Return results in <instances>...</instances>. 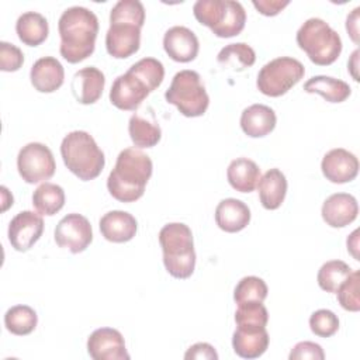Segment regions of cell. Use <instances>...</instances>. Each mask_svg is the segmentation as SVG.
<instances>
[{
  "mask_svg": "<svg viewBox=\"0 0 360 360\" xmlns=\"http://www.w3.org/2000/svg\"><path fill=\"white\" fill-rule=\"evenodd\" d=\"M60 37L59 52L69 63H79L87 59L96 48L98 34L97 15L82 6L66 8L58 21Z\"/></svg>",
  "mask_w": 360,
  "mask_h": 360,
  "instance_id": "obj_1",
  "label": "cell"
},
{
  "mask_svg": "<svg viewBox=\"0 0 360 360\" xmlns=\"http://www.w3.org/2000/svg\"><path fill=\"white\" fill-rule=\"evenodd\" d=\"M152 172L153 163L146 153L127 148L117 156L115 166L107 179V188L115 200L134 202L143 195Z\"/></svg>",
  "mask_w": 360,
  "mask_h": 360,
  "instance_id": "obj_2",
  "label": "cell"
},
{
  "mask_svg": "<svg viewBox=\"0 0 360 360\" xmlns=\"http://www.w3.org/2000/svg\"><path fill=\"white\" fill-rule=\"evenodd\" d=\"M145 22V8L138 0H120L110 11V28L105 34L107 52L117 59H125L138 52L141 28Z\"/></svg>",
  "mask_w": 360,
  "mask_h": 360,
  "instance_id": "obj_3",
  "label": "cell"
},
{
  "mask_svg": "<svg viewBox=\"0 0 360 360\" xmlns=\"http://www.w3.org/2000/svg\"><path fill=\"white\" fill-rule=\"evenodd\" d=\"M163 264L174 278H188L195 267V250L191 229L183 222L166 224L159 232Z\"/></svg>",
  "mask_w": 360,
  "mask_h": 360,
  "instance_id": "obj_4",
  "label": "cell"
},
{
  "mask_svg": "<svg viewBox=\"0 0 360 360\" xmlns=\"http://www.w3.org/2000/svg\"><path fill=\"white\" fill-rule=\"evenodd\" d=\"M60 155L65 166L83 181L98 177L105 165L104 152L86 131L69 132L62 139Z\"/></svg>",
  "mask_w": 360,
  "mask_h": 360,
  "instance_id": "obj_5",
  "label": "cell"
},
{
  "mask_svg": "<svg viewBox=\"0 0 360 360\" xmlns=\"http://www.w3.org/2000/svg\"><path fill=\"white\" fill-rule=\"evenodd\" d=\"M297 44L309 60L319 66L332 65L342 52L339 34L322 18H308L297 31Z\"/></svg>",
  "mask_w": 360,
  "mask_h": 360,
  "instance_id": "obj_6",
  "label": "cell"
},
{
  "mask_svg": "<svg viewBox=\"0 0 360 360\" xmlns=\"http://www.w3.org/2000/svg\"><path fill=\"white\" fill-rule=\"evenodd\" d=\"M195 20L219 38L239 35L246 22V11L233 0H198L193 6Z\"/></svg>",
  "mask_w": 360,
  "mask_h": 360,
  "instance_id": "obj_7",
  "label": "cell"
},
{
  "mask_svg": "<svg viewBox=\"0 0 360 360\" xmlns=\"http://www.w3.org/2000/svg\"><path fill=\"white\" fill-rule=\"evenodd\" d=\"M165 98L188 118L204 115L210 105V97L201 83V76L190 69L180 70L173 76Z\"/></svg>",
  "mask_w": 360,
  "mask_h": 360,
  "instance_id": "obj_8",
  "label": "cell"
},
{
  "mask_svg": "<svg viewBox=\"0 0 360 360\" xmlns=\"http://www.w3.org/2000/svg\"><path fill=\"white\" fill-rule=\"evenodd\" d=\"M305 75L304 65L290 56H280L267 62L257 73L256 86L269 97H280L292 89Z\"/></svg>",
  "mask_w": 360,
  "mask_h": 360,
  "instance_id": "obj_9",
  "label": "cell"
},
{
  "mask_svg": "<svg viewBox=\"0 0 360 360\" xmlns=\"http://www.w3.org/2000/svg\"><path fill=\"white\" fill-rule=\"evenodd\" d=\"M17 169L25 183L35 184L49 180L55 174L56 163L46 145L41 142H30L18 152Z\"/></svg>",
  "mask_w": 360,
  "mask_h": 360,
  "instance_id": "obj_10",
  "label": "cell"
},
{
  "mask_svg": "<svg viewBox=\"0 0 360 360\" xmlns=\"http://www.w3.org/2000/svg\"><path fill=\"white\" fill-rule=\"evenodd\" d=\"M53 238L59 248L68 249L76 255L86 250L91 243L93 229L86 217L72 212L58 222Z\"/></svg>",
  "mask_w": 360,
  "mask_h": 360,
  "instance_id": "obj_11",
  "label": "cell"
},
{
  "mask_svg": "<svg viewBox=\"0 0 360 360\" xmlns=\"http://www.w3.org/2000/svg\"><path fill=\"white\" fill-rule=\"evenodd\" d=\"M149 86L129 69L120 75L110 90V101L122 111H135L150 94Z\"/></svg>",
  "mask_w": 360,
  "mask_h": 360,
  "instance_id": "obj_12",
  "label": "cell"
},
{
  "mask_svg": "<svg viewBox=\"0 0 360 360\" xmlns=\"http://www.w3.org/2000/svg\"><path fill=\"white\" fill-rule=\"evenodd\" d=\"M44 232V219L34 211L18 212L8 224V242L18 252L30 250Z\"/></svg>",
  "mask_w": 360,
  "mask_h": 360,
  "instance_id": "obj_13",
  "label": "cell"
},
{
  "mask_svg": "<svg viewBox=\"0 0 360 360\" xmlns=\"http://www.w3.org/2000/svg\"><path fill=\"white\" fill-rule=\"evenodd\" d=\"M87 353L94 360H128L129 354L120 330L98 328L87 339Z\"/></svg>",
  "mask_w": 360,
  "mask_h": 360,
  "instance_id": "obj_14",
  "label": "cell"
},
{
  "mask_svg": "<svg viewBox=\"0 0 360 360\" xmlns=\"http://www.w3.org/2000/svg\"><path fill=\"white\" fill-rule=\"evenodd\" d=\"M321 170L330 183H349L354 180L359 173V159L354 153L343 148H335L325 153L321 162Z\"/></svg>",
  "mask_w": 360,
  "mask_h": 360,
  "instance_id": "obj_15",
  "label": "cell"
},
{
  "mask_svg": "<svg viewBox=\"0 0 360 360\" xmlns=\"http://www.w3.org/2000/svg\"><path fill=\"white\" fill-rule=\"evenodd\" d=\"M163 48L169 58L174 62L187 63L197 58L200 42L197 35L190 28L174 25L165 32Z\"/></svg>",
  "mask_w": 360,
  "mask_h": 360,
  "instance_id": "obj_16",
  "label": "cell"
},
{
  "mask_svg": "<svg viewBox=\"0 0 360 360\" xmlns=\"http://www.w3.org/2000/svg\"><path fill=\"white\" fill-rule=\"evenodd\" d=\"M269 340L266 326L236 325L232 335V347L242 359H257L267 350Z\"/></svg>",
  "mask_w": 360,
  "mask_h": 360,
  "instance_id": "obj_17",
  "label": "cell"
},
{
  "mask_svg": "<svg viewBox=\"0 0 360 360\" xmlns=\"http://www.w3.org/2000/svg\"><path fill=\"white\" fill-rule=\"evenodd\" d=\"M321 214L326 225L332 228H343L357 218L359 204L349 193H335L323 201Z\"/></svg>",
  "mask_w": 360,
  "mask_h": 360,
  "instance_id": "obj_18",
  "label": "cell"
},
{
  "mask_svg": "<svg viewBox=\"0 0 360 360\" xmlns=\"http://www.w3.org/2000/svg\"><path fill=\"white\" fill-rule=\"evenodd\" d=\"M104 84H105L104 73L94 66H87L77 70L73 75L70 89L75 98L80 104L89 105L98 101V98L103 94Z\"/></svg>",
  "mask_w": 360,
  "mask_h": 360,
  "instance_id": "obj_19",
  "label": "cell"
},
{
  "mask_svg": "<svg viewBox=\"0 0 360 360\" xmlns=\"http://www.w3.org/2000/svg\"><path fill=\"white\" fill-rule=\"evenodd\" d=\"M30 79L37 91L53 93L63 84L65 70L56 58L44 56L34 62L30 70Z\"/></svg>",
  "mask_w": 360,
  "mask_h": 360,
  "instance_id": "obj_20",
  "label": "cell"
},
{
  "mask_svg": "<svg viewBox=\"0 0 360 360\" xmlns=\"http://www.w3.org/2000/svg\"><path fill=\"white\" fill-rule=\"evenodd\" d=\"M101 235L114 243H124L131 240L138 229L135 217L127 211H108L100 218L98 222Z\"/></svg>",
  "mask_w": 360,
  "mask_h": 360,
  "instance_id": "obj_21",
  "label": "cell"
},
{
  "mask_svg": "<svg viewBox=\"0 0 360 360\" xmlns=\"http://www.w3.org/2000/svg\"><path fill=\"white\" fill-rule=\"evenodd\" d=\"M215 222L224 232H239L249 225L250 210L238 198L221 200L215 208Z\"/></svg>",
  "mask_w": 360,
  "mask_h": 360,
  "instance_id": "obj_22",
  "label": "cell"
},
{
  "mask_svg": "<svg viewBox=\"0 0 360 360\" xmlns=\"http://www.w3.org/2000/svg\"><path fill=\"white\" fill-rule=\"evenodd\" d=\"M277 117L273 108L264 104H252L240 114V128L250 138H263L276 128Z\"/></svg>",
  "mask_w": 360,
  "mask_h": 360,
  "instance_id": "obj_23",
  "label": "cell"
},
{
  "mask_svg": "<svg viewBox=\"0 0 360 360\" xmlns=\"http://www.w3.org/2000/svg\"><path fill=\"white\" fill-rule=\"evenodd\" d=\"M259 198L266 210H277L283 204L287 194V179L284 173L277 169H269L257 183Z\"/></svg>",
  "mask_w": 360,
  "mask_h": 360,
  "instance_id": "obj_24",
  "label": "cell"
},
{
  "mask_svg": "<svg viewBox=\"0 0 360 360\" xmlns=\"http://www.w3.org/2000/svg\"><path fill=\"white\" fill-rule=\"evenodd\" d=\"M226 179L232 188L239 193H250L257 187L260 180V169L252 159H233L226 169Z\"/></svg>",
  "mask_w": 360,
  "mask_h": 360,
  "instance_id": "obj_25",
  "label": "cell"
},
{
  "mask_svg": "<svg viewBox=\"0 0 360 360\" xmlns=\"http://www.w3.org/2000/svg\"><path fill=\"white\" fill-rule=\"evenodd\" d=\"M15 32L20 41L28 46L41 45L49 34L46 18L37 11L22 13L15 22Z\"/></svg>",
  "mask_w": 360,
  "mask_h": 360,
  "instance_id": "obj_26",
  "label": "cell"
},
{
  "mask_svg": "<svg viewBox=\"0 0 360 360\" xmlns=\"http://www.w3.org/2000/svg\"><path fill=\"white\" fill-rule=\"evenodd\" d=\"M304 90L307 93L319 94L329 103H343L352 93V89L346 82L323 75L308 79L304 84Z\"/></svg>",
  "mask_w": 360,
  "mask_h": 360,
  "instance_id": "obj_27",
  "label": "cell"
},
{
  "mask_svg": "<svg viewBox=\"0 0 360 360\" xmlns=\"http://www.w3.org/2000/svg\"><path fill=\"white\" fill-rule=\"evenodd\" d=\"M32 205L38 214L52 217L65 205V191L53 183H42L32 194Z\"/></svg>",
  "mask_w": 360,
  "mask_h": 360,
  "instance_id": "obj_28",
  "label": "cell"
},
{
  "mask_svg": "<svg viewBox=\"0 0 360 360\" xmlns=\"http://www.w3.org/2000/svg\"><path fill=\"white\" fill-rule=\"evenodd\" d=\"M128 132L132 143L138 148H153L162 138L160 127L155 121H149L139 114L131 115Z\"/></svg>",
  "mask_w": 360,
  "mask_h": 360,
  "instance_id": "obj_29",
  "label": "cell"
},
{
  "mask_svg": "<svg viewBox=\"0 0 360 360\" xmlns=\"http://www.w3.org/2000/svg\"><path fill=\"white\" fill-rule=\"evenodd\" d=\"M217 60L224 68L232 69L235 72H242L246 68L253 66V63L256 62V53L250 45L245 42H236L224 46L219 51Z\"/></svg>",
  "mask_w": 360,
  "mask_h": 360,
  "instance_id": "obj_30",
  "label": "cell"
},
{
  "mask_svg": "<svg viewBox=\"0 0 360 360\" xmlns=\"http://www.w3.org/2000/svg\"><path fill=\"white\" fill-rule=\"evenodd\" d=\"M38 323L37 312L28 305H14L4 314L6 329L17 336L30 335Z\"/></svg>",
  "mask_w": 360,
  "mask_h": 360,
  "instance_id": "obj_31",
  "label": "cell"
},
{
  "mask_svg": "<svg viewBox=\"0 0 360 360\" xmlns=\"http://www.w3.org/2000/svg\"><path fill=\"white\" fill-rule=\"evenodd\" d=\"M352 271L353 270L347 263L342 260H329L321 266L316 280L323 291L336 292Z\"/></svg>",
  "mask_w": 360,
  "mask_h": 360,
  "instance_id": "obj_32",
  "label": "cell"
},
{
  "mask_svg": "<svg viewBox=\"0 0 360 360\" xmlns=\"http://www.w3.org/2000/svg\"><path fill=\"white\" fill-rule=\"evenodd\" d=\"M267 284L263 278L256 276H246L239 280L233 290V300L236 304L248 301H260L263 302L267 297Z\"/></svg>",
  "mask_w": 360,
  "mask_h": 360,
  "instance_id": "obj_33",
  "label": "cell"
},
{
  "mask_svg": "<svg viewBox=\"0 0 360 360\" xmlns=\"http://www.w3.org/2000/svg\"><path fill=\"white\" fill-rule=\"evenodd\" d=\"M131 72L138 75L150 89V91L156 90L165 77V68L163 63L155 58H142L135 62L131 68Z\"/></svg>",
  "mask_w": 360,
  "mask_h": 360,
  "instance_id": "obj_34",
  "label": "cell"
},
{
  "mask_svg": "<svg viewBox=\"0 0 360 360\" xmlns=\"http://www.w3.org/2000/svg\"><path fill=\"white\" fill-rule=\"evenodd\" d=\"M236 325H252V326H266L269 322V312L263 302L248 301L238 304L235 312Z\"/></svg>",
  "mask_w": 360,
  "mask_h": 360,
  "instance_id": "obj_35",
  "label": "cell"
},
{
  "mask_svg": "<svg viewBox=\"0 0 360 360\" xmlns=\"http://www.w3.org/2000/svg\"><path fill=\"white\" fill-rule=\"evenodd\" d=\"M359 281H360V273L359 270H353L336 291L338 301L340 307L346 311H350V312L360 311Z\"/></svg>",
  "mask_w": 360,
  "mask_h": 360,
  "instance_id": "obj_36",
  "label": "cell"
},
{
  "mask_svg": "<svg viewBox=\"0 0 360 360\" xmlns=\"http://www.w3.org/2000/svg\"><path fill=\"white\" fill-rule=\"evenodd\" d=\"M309 328L319 338H330L339 329V318L330 309H318L309 316Z\"/></svg>",
  "mask_w": 360,
  "mask_h": 360,
  "instance_id": "obj_37",
  "label": "cell"
},
{
  "mask_svg": "<svg viewBox=\"0 0 360 360\" xmlns=\"http://www.w3.org/2000/svg\"><path fill=\"white\" fill-rule=\"evenodd\" d=\"M24 63L22 51L6 41L0 42V69L3 72H17Z\"/></svg>",
  "mask_w": 360,
  "mask_h": 360,
  "instance_id": "obj_38",
  "label": "cell"
},
{
  "mask_svg": "<svg viewBox=\"0 0 360 360\" xmlns=\"http://www.w3.org/2000/svg\"><path fill=\"white\" fill-rule=\"evenodd\" d=\"M290 360H323L325 359V353L323 349L321 347V345L315 343V342H300L297 343L290 354H288Z\"/></svg>",
  "mask_w": 360,
  "mask_h": 360,
  "instance_id": "obj_39",
  "label": "cell"
},
{
  "mask_svg": "<svg viewBox=\"0 0 360 360\" xmlns=\"http://www.w3.org/2000/svg\"><path fill=\"white\" fill-rule=\"evenodd\" d=\"M184 359H187V360H191V359H195V360H201V359L202 360H218V353L214 349V346H211L210 343L200 342V343H195V345L188 347V350L184 354Z\"/></svg>",
  "mask_w": 360,
  "mask_h": 360,
  "instance_id": "obj_40",
  "label": "cell"
},
{
  "mask_svg": "<svg viewBox=\"0 0 360 360\" xmlns=\"http://www.w3.org/2000/svg\"><path fill=\"white\" fill-rule=\"evenodd\" d=\"M252 4L260 14L273 17V15H277L280 11H283L290 4V1L288 0H284V1H281V0H253Z\"/></svg>",
  "mask_w": 360,
  "mask_h": 360,
  "instance_id": "obj_41",
  "label": "cell"
},
{
  "mask_svg": "<svg viewBox=\"0 0 360 360\" xmlns=\"http://www.w3.org/2000/svg\"><path fill=\"white\" fill-rule=\"evenodd\" d=\"M359 11L360 8L356 7L346 18V30L354 44H359Z\"/></svg>",
  "mask_w": 360,
  "mask_h": 360,
  "instance_id": "obj_42",
  "label": "cell"
},
{
  "mask_svg": "<svg viewBox=\"0 0 360 360\" xmlns=\"http://www.w3.org/2000/svg\"><path fill=\"white\" fill-rule=\"evenodd\" d=\"M357 233H359V231L356 229V231H353V233L347 238V250L353 255V257L356 259V260H359V255H357V246H359V238H357Z\"/></svg>",
  "mask_w": 360,
  "mask_h": 360,
  "instance_id": "obj_43",
  "label": "cell"
},
{
  "mask_svg": "<svg viewBox=\"0 0 360 360\" xmlns=\"http://www.w3.org/2000/svg\"><path fill=\"white\" fill-rule=\"evenodd\" d=\"M0 190H1V211L4 212V211H7L8 207L13 205V201H14V200H13L11 193L7 190V187L1 186Z\"/></svg>",
  "mask_w": 360,
  "mask_h": 360,
  "instance_id": "obj_44",
  "label": "cell"
},
{
  "mask_svg": "<svg viewBox=\"0 0 360 360\" xmlns=\"http://www.w3.org/2000/svg\"><path fill=\"white\" fill-rule=\"evenodd\" d=\"M357 60H359V49H356L353 53H352V58H350V60H349V63H347V68H349V70H350V73H352V76H353V79L356 80V82H359V75H357Z\"/></svg>",
  "mask_w": 360,
  "mask_h": 360,
  "instance_id": "obj_45",
  "label": "cell"
}]
</instances>
